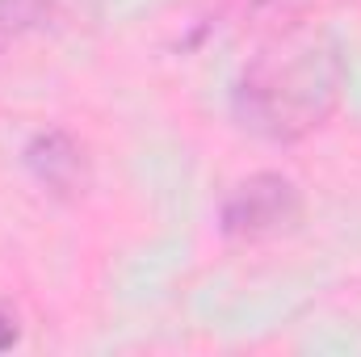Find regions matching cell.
Here are the masks:
<instances>
[{"label":"cell","instance_id":"cell-1","mask_svg":"<svg viewBox=\"0 0 361 357\" xmlns=\"http://www.w3.org/2000/svg\"><path fill=\"white\" fill-rule=\"evenodd\" d=\"M341 59L324 38L281 34L265 47L235 89V114L273 143H294L319 131L341 101Z\"/></svg>","mask_w":361,"mask_h":357},{"label":"cell","instance_id":"cell-2","mask_svg":"<svg viewBox=\"0 0 361 357\" xmlns=\"http://www.w3.org/2000/svg\"><path fill=\"white\" fill-rule=\"evenodd\" d=\"M302 214V193L298 185L281 173H257V177L240 181L227 198H223V210H219V223L227 236H240V240H261L273 231H286L294 227Z\"/></svg>","mask_w":361,"mask_h":357},{"label":"cell","instance_id":"cell-3","mask_svg":"<svg viewBox=\"0 0 361 357\" xmlns=\"http://www.w3.org/2000/svg\"><path fill=\"white\" fill-rule=\"evenodd\" d=\"M97 0H0V47L85 21Z\"/></svg>","mask_w":361,"mask_h":357},{"label":"cell","instance_id":"cell-4","mask_svg":"<svg viewBox=\"0 0 361 357\" xmlns=\"http://www.w3.org/2000/svg\"><path fill=\"white\" fill-rule=\"evenodd\" d=\"M25 164L34 169V177L59 193L76 189V181L85 177V152L63 135V131H42L30 139L25 147Z\"/></svg>","mask_w":361,"mask_h":357},{"label":"cell","instance_id":"cell-5","mask_svg":"<svg viewBox=\"0 0 361 357\" xmlns=\"http://www.w3.org/2000/svg\"><path fill=\"white\" fill-rule=\"evenodd\" d=\"M17 337H21V328H17V315L0 307V349H8V345H17Z\"/></svg>","mask_w":361,"mask_h":357}]
</instances>
